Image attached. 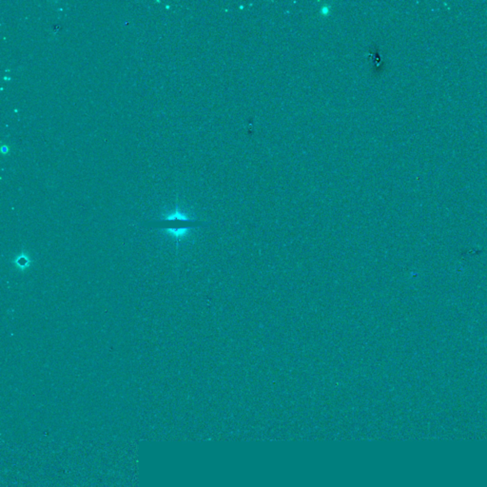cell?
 <instances>
[{"instance_id": "cell-1", "label": "cell", "mask_w": 487, "mask_h": 487, "mask_svg": "<svg viewBox=\"0 0 487 487\" xmlns=\"http://www.w3.org/2000/svg\"><path fill=\"white\" fill-rule=\"evenodd\" d=\"M206 225L207 223L190 218L187 216L185 213H182V211L176 210L171 212L166 217L160 219L158 221L151 222L150 225H148L159 229H163L167 233L171 234V236L179 239L182 236H185L188 230L195 227L204 226Z\"/></svg>"}, {"instance_id": "cell-2", "label": "cell", "mask_w": 487, "mask_h": 487, "mask_svg": "<svg viewBox=\"0 0 487 487\" xmlns=\"http://www.w3.org/2000/svg\"><path fill=\"white\" fill-rule=\"evenodd\" d=\"M14 263L19 269L25 270L31 265V259L27 256L26 254L22 253V254L16 256V258L14 260Z\"/></svg>"}]
</instances>
